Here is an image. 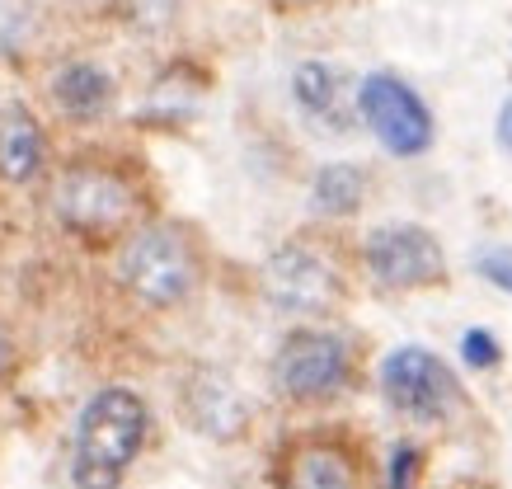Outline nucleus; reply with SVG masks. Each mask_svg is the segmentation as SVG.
I'll return each instance as SVG.
<instances>
[{
	"mask_svg": "<svg viewBox=\"0 0 512 489\" xmlns=\"http://www.w3.org/2000/svg\"><path fill=\"white\" fill-rule=\"evenodd\" d=\"M146 405L137 391L109 386L80 410L76 452H71V480L76 489H118L127 466L137 461L146 442Z\"/></svg>",
	"mask_w": 512,
	"mask_h": 489,
	"instance_id": "1",
	"label": "nucleus"
},
{
	"mask_svg": "<svg viewBox=\"0 0 512 489\" xmlns=\"http://www.w3.org/2000/svg\"><path fill=\"white\" fill-rule=\"evenodd\" d=\"M123 283L146 306H174L198 283V259L174 226H146L123 245Z\"/></svg>",
	"mask_w": 512,
	"mask_h": 489,
	"instance_id": "2",
	"label": "nucleus"
},
{
	"mask_svg": "<svg viewBox=\"0 0 512 489\" xmlns=\"http://www.w3.org/2000/svg\"><path fill=\"white\" fill-rule=\"evenodd\" d=\"M381 391L400 414L423 419V424H442L447 414L461 410V381L437 353L419 344H404L386 353L381 363Z\"/></svg>",
	"mask_w": 512,
	"mask_h": 489,
	"instance_id": "3",
	"label": "nucleus"
},
{
	"mask_svg": "<svg viewBox=\"0 0 512 489\" xmlns=\"http://www.w3.org/2000/svg\"><path fill=\"white\" fill-rule=\"evenodd\" d=\"M357 113L390 156H423L433 146V113L400 76L372 71L357 85Z\"/></svg>",
	"mask_w": 512,
	"mask_h": 489,
	"instance_id": "4",
	"label": "nucleus"
},
{
	"mask_svg": "<svg viewBox=\"0 0 512 489\" xmlns=\"http://www.w3.org/2000/svg\"><path fill=\"white\" fill-rule=\"evenodd\" d=\"M52 207H57V217L80 231V236H109L118 231L127 217H132V189H127V179H118L113 170H99V165H76V170L62 174V184L52 193Z\"/></svg>",
	"mask_w": 512,
	"mask_h": 489,
	"instance_id": "5",
	"label": "nucleus"
},
{
	"mask_svg": "<svg viewBox=\"0 0 512 489\" xmlns=\"http://www.w3.org/2000/svg\"><path fill=\"white\" fill-rule=\"evenodd\" d=\"M367 269H372L376 283L386 287H433L447 278V259H442V245H437L433 231H423V226H376L372 236H367Z\"/></svg>",
	"mask_w": 512,
	"mask_h": 489,
	"instance_id": "6",
	"label": "nucleus"
},
{
	"mask_svg": "<svg viewBox=\"0 0 512 489\" xmlns=\"http://www.w3.org/2000/svg\"><path fill=\"white\" fill-rule=\"evenodd\" d=\"M348 381V348L339 334L296 330L278 348V386L292 400H325Z\"/></svg>",
	"mask_w": 512,
	"mask_h": 489,
	"instance_id": "7",
	"label": "nucleus"
},
{
	"mask_svg": "<svg viewBox=\"0 0 512 489\" xmlns=\"http://www.w3.org/2000/svg\"><path fill=\"white\" fill-rule=\"evenodd\" d=\"M264 292L282 311H306L311 316V311H329L339 301L343 283L325 254L306 250V245H282L264 264Z\"/></svg>",
	"mask_w": 512,
	"mask_h": 489,
	"instance_id": "8",
	"label": "nucleus"
},
{
	"mask_svg": "<svg viewBox=\"0 0 512 489\" xmlns=\"http://www.w3.org/2000/svg\"><path fill=\"white\" fill-rule=\"evenodd\" d=\"M292 95L296 104L311 113V118H320V123L329 127H348V118H353L357 109V95H348V80H343L339 66H329V62H306V66H296V76H292Z\"/></svg>",
	"mask_w": 512,
	"mask_h": 489,
	"instance_id": "9",
	"label": "nucleus"
},
{
	"mask_svg": "<svg viewBox=\"0 0 512 489\" xmlns=\"http://www.w3.org/2000/svg\"><path fill=\"white\" fill-rule=\"evenodd\" d=\"M282 489H357V466L334 442H301L282 466Z\"/></svg>",
	"mask_w": 512,
	"mask_h": 489,
	"instance_id": "10",
	"label": "nucleus"
},
{
	"mask_svg": "<svg viewBox=\"0 0 512 489\" xmlns=\"http://www.w3.org/2000/svg\"><path fill=\"white\" fill-rule=\"evenodd\" d=\"M38 165H43V132L33 123V113L15 104L0 113V179L29 184Z\"/></svg>",
	"mask_w": 512,
	"mask_h": 489,
	"instance_id": "11",
	"label": "nucleus"
},
{
	"mask_svg": "<svg viewBox=\"0 0 512 489\" xmlns=\"http://www.w3.org/2000/svg\"><path fill=\"white\" fill-rule=\"evenodd\" d=\"M188 414H193V424H198L202 433H212V438H235L249 419L245 400L221 377H198V386L188 391Z\"/></svg>",
	"mask_w": 512,
	"mask_h": 489,
	"instance_id": "12",
	"label": "nucleus"
},
{
	"mask_svg": "<svg viewBox=\"0 0 512 489\" xmlns=\"http://www.w3.org/2000/svg\"><path fill=\"white\" fill-rule=\"evenodd\" d=\"M52 95H57L62 113H71V118H99L113 99V80L104 76L94 62H71V66L57 71Z\"/></svg>",
	"mask_w": 512,
	"mask_h": 489,
	"instance_id": "13",
	"label": "nucleus"
},
{
	"mask_svg": "<svg viewBox=\"0 0 512 489\" xmlns=\"http://www.w3.org/2000/svg\"><path fill=\"white\" fill-rule=\"evenodd\" d=\"M362 193H367V179L357 165H325L311 184V203L325 217H348L362 207Z\"/></svg>",
	"mask_w": 512,
	"mask_h": 489,
	"instance_id": "14",
	"label": "nucleus"
},
{
	"mask_svg": "<svg viewBox=\"0 0 512 489\" xmlns=\"http://www.w3.org/2000/svg\"><path fill=\"white\" fill-rule=\"evenodd\" d=\"M419 466H423V452L419 447H409V442H400V447H395V457H390L386 485L390 489H414L419 485Z\"/></svg>",
	"mask_w": 512,
	"mask_h": 489,
	"instance_id": "15",
	"label": "nucleus"
},
{
	"mask_svg": "<svg viewBox=\"0 0 512 489\" xmlns=\"http://www.w3.org/2000/svg\"><path fill=\"white\" fill-rule=\"evenodd\" d=\"M461 358L484 372V367H494L503 353H498V339L489 330H466V339H461Z\"/></svg>",
	"mask_w": 512,
	"mask_h": 489,
	"instance_id": "16",
	"label": "nucleus"
},
{
	"mask_svg": "<svg viewBox=\"0 0 512 489\" xmlns=\"http://www.w3.org/2000/svg\"><path fill=\"white\" fill-rule=\"evenodd\" d=\"M480 273H484V278H489L494 287L512 292V250H489V254H480Z\"/></svg>",
	"mask_w": 512,
	"mask_h": 489,
	"instance_id": "17",
	"label": "nucleus"
},
{
	"mask_svg": "<svg viewBox=\"0 0 512 489\" xmlns=\"http://www.w3.org/2000/svg\"><path fill=\"white\" fill-rule=\"evenodd\" d=\"M498 146L512 151V95H508V104L498 109Z\"/></svg>",
	"mask_w": 512,
	"mask_h": 489,
	"instance_id": "18",
	"label": "nucleus"
},
{
	"mask_svg": "<svg viewBox=\"0 0 512 489\" xmlns=\"http://www.w3.org/2000/svg\"><path fill=\"white\" fill-rule=\"evenodd\" d=\"M5 363H10V339H5V330H0V372H5Z\"/></svg>",
	"mask_w": 512,
	"mask_h": 489,
	"instance_id": "19",
	"label": "nucleus"
},
{
	"mask_svg": "<svg viewBox=\"0 0 512 489\" xmlns=\"http://www.w3.org/2000/svg\"><path fill=\"white\" fill-rule=\"evenodd\" d=\"M282 5H306V0H282Z\"/></svg>",
	"mask_w": 512,
	"mask_h": 489,
	"instance_id": "20",
	"label": "nucleus"
}]
</instances>
